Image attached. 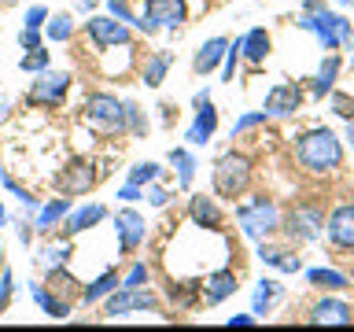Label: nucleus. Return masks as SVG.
I'll return each mask as SVG.
<instances>
[{"instance_id":"nucleus-13","label":"nucleus","mask_w":354,"mask_h":332,"mask_svg":"<svg viewBox=\"0 0 354 332\" xmlns=\"http://www.w3.org/2000/svg\"><path fill=\"white\" fill-rule=\"evenodd\" d=\"M196 104H199V111H196V122L185 133V140L188 144H207L210 137H214V129H218V111H214V104H210L207 93H199Z\"/></svg>"},{"instance_id":"nucleus-33","label":"nucleus","mask_w":354,"mask_h":332,"mask_svg":"<svg viewBox=\"0 0 354 332\" xmlns=\"http://www.w3.org/2000/svg\"><path fill=\"white\" fill-rule=\"evenodd\" d=\"M0 185H4L8 192L15 196L22 207H26V214H37V210H41V207H37V196H30L26 188H22V185H15V181H11V177H0Z\"/></svg>"},{"instance_id":"nucleus-2","label":"nucleus","mask_w":354,"mask_h":332,"mask_svg":"<svg viewBox=\"0 0 354 332\" xmlns=\"http://www.w3.org/2000/svg\"><path fill=\"white\" fill-rule=\"evenodd\" d=\"M248 185H251V159L248 155L229 151L214 163V192L221 199H240L248 192Z\"/></svg>"},{"instance_id":"nucleus-24","label":"nucleus","mask_w":354,"mask_h":332,"mask_svg":"<svg viewBox=\"0 0 354 332\" xmlns=\"http://www.w3.org/2000/svg\"><path fill=\"white\" fill-rule=\"evenodd\" d=\"M170 66H174V52H155L148 59V66H144V85L159 89L166 82V71H170Z\"/></svg>"},{"instance_id":"nucleus-52","label":"nucleus","mask_w":354,"mask_h":332,"mask_svg":"<svg viewBox=\"0 0 354 332\" xmlns=\"http://www.w3.org/2000/svg\"><path fill=\"white\" fill-rule=\"evenodd\" d=\"M351 59H354V33H351Z\"/></svg>"},{"instance_id":"nucleus-39","label":"nucleus","mask_w":354,"mask_h":332,"mask_svg":"<svg viewBox=\"0 0 354 332\" xmlns=\"http://www.w3.org/2000/svg\"><path fill=\"white\" fill-rule=\"evenodd\" d=\"M144 281H148V266H144V262H137L126 277H122V284H126V288H140Z\"/></svg>"},{"instance_id":"nucleus-21","label":"nucleus","mask_w":354,"mask_h":332,"mask_svg":"<svg viewBox=\"0 0 354 332\" xmlns=\"http://www.w3.org/2000/svg\"><path fill=\"white\" fill-rule=\"evenodd\" d=\"M30 295H33V303H37L48 317L55 321H63V317H71V299H59V295H52L44 284H30Z\"/></svg>"},{"instance_id":"nucleus-14","label":"nucleus","mask_w":354,"mask_h":332,"mask_svg":"<svg viewBox=\"0 0 354 332\" xmlns=\"http://www.w3.org/2000/svg\"><path fill=\"white\" fill-rule=\"evenodd\" d=\"M59 192L63 196H85L88 188L96 185V174H93V163H85V159H74L66 170L59 174Z\"/></svg>"},{"instance_id":"nucleus-17","label":"nucleus","mask_w":354,"mask_h":332,"mask_svg":"<svg viewBox=\"0 0 354 332\" xmlns=\"http://www.w3.org/2000/svg\"><path fill=\"white\" fill-rule=\"evenodd\" d=\"M104 218H107V207H104V203H85V207H77V210H71V214H66V232H71V237H77V232L100 225Z\"/></svg>"},{"instance_id":"nucleus-40","label":"nucleus","mask_w":354,"mask_h":332,"mask_svg":"<svg viewBox=\"0 0 354 332\" xmlns=\"http://www.w3.org/2000/svg\"><path fill=\"white\" fill-rule=\"evenodd\" d=\"M259 122H266V111H251V115L236 118V126H232V137H236V133H243V129H251V126H259Z\"/></svg>"},{"instance_id":"nucleus-4","label":"nucleus","mask_w":354,"mask_h":332,"mask_svg":"<svg viewBox=\"0 0 354 332\" xmlns=\"http://www.w3.org/2000/svg\"><path fill=\"white\" fill-rule=\"evenodd\" d=\"M299 26L310 30V33H317L321 44L332 52V48H339L343 41H351V22L336 15V11H325V4L314 8V11H303V19H299Z\"/></svg>"},{"instance_id":"nucleus-8","label":"nucleus","mask_w":354,"mask_h":332,"mask_svg":"<svg viewBox=\"0 0 354 332\" xmlns=\"http://www.w3.org/2000/svg\"><path fill=\"white\" fill-rule=\"evenodd\" d=\"M236 221H240L243 237H251V240L270 237V232L277 229V207L270 203V199H254V203L236 210Z\"/></svg>"},{"instance_id":"nucleus-12","label":"nucleus","mask_w":354,"mask_h":332,"mask_svg":"<svg viewBox=\"0 0 354 332\" xmlns=\"http://www.w3.org/2000/svg\"><path fill=\"white\" fill-rule=\"evenodd\" d=\"M321 229H325V214L314 207H295L288 214V237L292 240H317Z\"/></svg>"},{"instance_id":"nucleus-48","label":"nucleus","mask_w":354,"mask_h":332,"mask_svg":"<svg viewBox=\"0 0 354 332\" xmlns=\"http://www.w3.org/2000/svg\"><path fill=\"white\" fill-rule=\"evenodd\" d=\"M4 115H8V100L0 96V118H4Z\"/></svg>"},{"instance_id":"nucleus-29","label":"nucleus","mask_w":354,"mask_h":332,"mask_svg":"<svg viewBox=\"0 0 354 332\" xmlns=\"http://www.w3.org/2000/svg\"><path fill=\"white\" fill-rule=\"evenodd\" d=\"M48 63H52V52L44 48H30L26 55L19 59V71H26V74H41V71H48Z\"/></svg>"},{"instance_id":"nucleus-30","label":"nucleus","mask_w":354,"mask_h":332,"mask_svg":"<svg viewBox=\"0 0 354 332\" xmlns=\"http://www.w3.org/2000/svg\"><path fill=\"white\" fill-rule=\"evenodd\" d=\"M336 71H339V59H336V55H328V59L321 63L317 77H314V96H325V93H328L332 82H336Z\"/></svg>"},{"instance_id":"nucleus-7","label":"nucleus","mask_w":354,"mask_h":332,"mask_svg":"<svg viewBox=\"0 0 354 332\" xmlns=\"http://www.w3.org/2000/svg\"><path fill=\"white\" fill-rule=\"evenodd\" d=\"M85 33L88 41L96 44V52H107V48H118V44H129L133 33L126 22H118L115 15H93L85 22Z\"/></svg>"},{"instance_id":"nucleus-11","label":"nucleus","mask_w":354,"mask_h":332,"mask_svg":"<svg viewBox=\"0 0 354 332\" xmlns=\"http://www.w3.org/2000/svg\"><path fill=\"white\" fill-rule=\"evenodd\" d=\"M303 107V89L292 85V82H284V85H273L270 93H266V115H273V118H284V115H295V111Z\"/></svg>"},{"instance_id":"nucleus-54","label":"nucleus","mask_w":354,"mask_h":332,"mask_svg":"<svg viewBox=\"0 0 354 332\" xmlns=\"http://www.w3.org/2000/svg\"><path fill=\"white\" fill-rule=\"evenodd\" d=\"M351 4H354V0H351Z\"/></svg>"},{"instance_id":"nucleus-28","label":"nucleus","mask_w":354,"mask_h":332,"mask_svg":"<svg viewBox=\"0 0 354 332\" xmlns=\"http://www.w3.org/2000/svg\"><path fill=\"white\" fill-rule=\"evenodd\" d=\"M170 163L177 166V188L192 185V174H196V159H192V155H188L185 148H174L170 151Z\"/></svg>"},{"instance_id":"nucleus-19","label":"nucleus","mask_w":354,"mask_h":332,"mask_svg":"<svg viewBox=\"0 0 354 332\" xmlns=\"http://www.w3.org/2000/svg\"><path fill=\"white\" fill-rule=\"evenodd\" d=\"M122 284V277H118V270H107V273H100L96 281H88L85 284V292H82V303L85 306H96V303H104V299L115 292V288Z\"/></svg>"},{"instance_id":"nucleus-38","label":"nucleus","mask_w":354,"mask_h":332,"mask_svg":"<svg viewBox=\"0 0 354 332\" xmlns=\"http://www.w3.org/2000/svg\"><path fill=\"white\" fill-rule=\"evenodd\" d=\"M71 259V243H52V248H44V262L48 266H63Z\"/></svg>"},{"instance_id":"nucleus-34","label":"nucleus","mask_w":354,"mask_h":332,"mask_svg":"<svg viewBox=\"0 0 354 332\" xmlns=\"http://www.w3.org/2000/svg\"><path fill=\"white\" fill-rule=\"evenodd\" d=\"M310 284H317V288H347V277L336 273V270H310Z\"/></svg>"},{"instance_id":"nucleus-5","label":"nucleus","mask_w":354,"mask_h":332,"mask_svg":"<svg viewBox=\"0 0 354 332\" xmlns=\"http://www.w3.org/2000/svg\"><path fill=\"white\" fill-rule=\"evenodd\" d=\"M66 89H71V74L66 71H41L37 74V82H33L26 89V104L30 107H59L63 104V96H66Z\"/></svg>"},{"instance_id":"nucleus-15","label":"nucleus","mask_w":354,"mask_h":332,"mask_svg":"<svg viewBox=\"0 0 354 332\" xmlns=\"http://www.w3.org/2000/svg\"><path fill=\"white\" fill-rule=\"evenodd\" d=\"M328 240L336 248H354V203H343L328 218Z\"/></svg>"},{"instance_id":"nucleus-49","label":"nucleus","mask_w":354,"mask_h":332,"mask_svg":"<svg viewBox=\"0 0 354 332\" xmlns=\"http://www.w3.org/2000/svg\"><path fill=\"white\" fill-rule=\"evenodd\" d=\"M0 225H8V210H4V203H0Z\"/></svg>"},{"instance_id":"nucleus-1","label":"nucleus","mask_w":354,"mask_h":332,"mask_svg":"<svg viewBox=\"0 0 354 332\" xmlns=\"http://www.w3.org/2000/svg\"><path fill=\"white\" fill-rule=\"evenodd\" d=\"M295 159L314 174H328L343 163V144L332 129H310L306 137H299V144H295Z\"/></svg>"},{"instance_id":"nucleus-20","label":"nucleus","mask_w":354,"mask_h":332,"mask_svg":"<svg viewBox=\"0 0 354 332\" xmlns=\"http://www.w3.org/2000/svg\"><path fill=\"white\" fill-rule=\"evenodd\" d=\"M232 292H236V277H232L229 270L210 273V277H207V284H203V299H207V306H218L221 299H229Z\"/></svg>"},{"instance_id":"nucleus-3","label":"nucleus","mask_w":354,"mask_h":332,"mask_svg":"<svg viewBox=\"0 0 354 332\" xmlns=\"http://www.w3.org/2000/svg\"><path fill=\"white\" fill-rule=\"evenodd\" d=\"M126 115H129L126 104H118L111 93H93L85 100V122L96 133H126L129 129Z\"/></svg>"},{"instance_id":"nucleus-31","label":"nucleus","mask_w":354,"mask_h":332,"mask_svg":"<svg viewBox=\"0 0 354 332\" xmlns=\"http://www.w3.org/2000/svg\"><path fill=\"white\" fill-rule=\"evenodd\" d=\"M277 295H281V284H277V281H262L259 292H254V314H266V310L277 303Z\"/></svg>"},{"instance_id":"nucleus-42","label":"nucleus","mask_w":354,"mask_h":332,"mask_svg":"<svg viewBox=\"0 0 354 332\" xmlns=\"http://www.w3.org/2000/svg\"><path fill=\"white\" fill-rule=\"evenodd\" d=\"M126 111H129V115H126L129 133H137V137H140V133H144V115H140V107H137V104H126Z\"/></svg>"},{"instance_id":"nucleus-44","label":"nucleus","mask_w":354,"mask_h":332,"mask_svg":"<svg viewBox=\"0 0 354 332\" xmlns=\"http://www.w3.org/2000/svg\"><path fill=\"white\" fill-rule=\"evenodd\" d=\"M148 199H151L155 207H162L166 199H170V192H166V188H151V192H148Z\"/></svg>"},{"instance_id":"nucleus-43","label":"nucleus","mask_w":354,"mask_h":332,"mask_svg":"<svg viewBox=\"0 0 354 332\" xmlns=\"http://www.w3.org/2000/svg\"><path fill=\"white\" fill-rule=\"evenodd\" d=\"M11 284H15V277H11V270H4V277H0V314H4V306L11 299Z\"/></svg>"},{"instance_id":"nucleus-23","label":"nucleus","mask_w":354,"mask_h":332,"mask_svg":"<svg viewBox=\"0 0 354 332\" xmlns=\"http://www.w3.org/2000/svg\"><path fill=\"white\" fill-rule=\"evenodd\" d=\"M225 52H229V41H225V37H210L203 48L196 52V63H192L196 74H210V71L221 63V55H225Z\"/></svg>"},{"instance_id":"nucleus-51","label":"nucleus","mask_w":354,"mask_h":332,"mask_svg":"<svg viewBox=\"0 0 354 332\" xmlns=\"http://www.w3.org/2000/svg\"><path fill=\"white\" fill-rule=\"evenodd\" d=\"M0 4H22V0H0Z\"/></svg>"},{"instance_id":"nucleus-50","label":"nucleus","mask_w":354,"mask_h":332,"mask_svg":"<svg viewBox=\"0 0 354 332\" xmlns=\"http://www.w3.org/2000/svg\"><path fill=\"white\" fill-rule=\"evenodd\" d=\"M77 4H82V8H93V0H77Z\"/></svg>"},{"instance_id":"nucleus-6","label":"nucleus","mask_w":354,"mask_h":332,"mask_svg":"<svg viewBox=\"0 0 354 332\" xmlns=\"http://www.w3.org/2000/svg\"><path fill=\"white\" fill-rule=\"evenodd\" d=\"M188 15V8H185V0H144V22H140V30L144 33H155V30H177L185 22Z\"/></svg>"},{"instance_id":"nucleus-18","label":"nucleus","mask_w":354,"mask_h":332,"mask_svg":"<svg viewBox=\"0 0 354 332\" xmlns=\"http://www.w3.org/2000/svg\"><path fill=\"white\" fill-rule=\"evenodd\" d=\"M66 214H71V196H63L59 192V199H48L41 210H37V218H33V229H55L59 221H66Z\"/></svg>"},{"instance_id":"nucleus-9","label":"nucleus","mask_w":354,"mask_h":332,"mask_svg":"<svg viewBox=\"0 0 354 332\" xmlns=\"http://www.w3.org/2000/svg\"><path fill=\"white\" fill-rule=\"evenodd\" d=\"M159 299H155L148 288H126L118 284L115 292L104 299V314L107 317H122V314H133V310H155Z\"/></svg>"},{"instance_id":"nucleus-35","label":"nucleus","mask_w":354,"mask_h":332,"mask_svg":"<svg viewBox=\"0 0 354 332\" xmlns=\"http://www.w3.org/2000/svg\"><path fill=\"white\" fill-rule=\"evenodd\" d=\"M159 174H162L159 163H137V166L129 170V185H151Z\"/></svg>"},{"instance_id":"nucleus-22","label":"nucleus","mask_w":354,"mask_h":332,"mask_svg":"<svg viewBox=\"0 0 354 332\" xmlns=\"http://www.w3.org/2000/svg\"><path fill=\"white\" fill-rule=\"evenodd\" d=\"M188 214H192V221L199 229H218L221 225V210L214 199H207V196H192L188 199Z\"/></svg>"},{"instance_id":"nucleus-36","label":"nucleus","mask_w":354,"mask_h":332,"mask_svg":"<svg viewBox=\"0 0 354 332\" xmlns=\"http://www.w3.org/2000/svg\"><path fill=\"white\" fill-rule=\"evenodd\" d=\"M44 22H48V8L44 4H33L26 11V19H22V26H30V30H44Z\"/></svg>"},{"instance_id":"nucleus-45","label":"nucleus","mask_w":354,"mask_h":332,"mask_svg":"<svg viewBox=\"0 0 354 332\" xmlns=\"http://www.w3.org/2000/svg\"><path fill=\"white\" fill-rule=\"evenodd\" d=\"M118 199H140V185H126L118 192Z\"/></svg>"},{"instance_id":"nucleus-10","label":"nucleus","mask_w":354,"mask_h":332,"mask_svg":"<svg viewBox=\"0 0 354 332\" xmlns=\"http://www.w3.org/2000/svg\"><path fill=\"white\" fill-rule=\"evenodd\" d=\"M115 229H118V251L122 255H133L140 248V240H144V232H148V225H144V218H140V210H118L115 214Z\"/></svg>"},{"instance_id":"nucleus-37","label":"nucleus","mask_w":354,"mask_h":332,"mask_svg":"<svg viewBox=\"0 0 354 332\" xmlns=\"http://www.w3.org/2000/svg\"><path fill=\"white\" fill-rule=\"evenodd\" d=\"M332 111H336L339 118H354V100L347 96V93H332Z\"/></svg>"},{"instance_id":"nucleus-27","label":"nucleus","mask_w":354,"mask_h":332,"mask_svg":"<svg viewBox=\"0 0 354 332\" xmlns=\"http://www.w3.org/2000/svg\"><path fill=\"white\" fill-rule=\"evenodd\" d=\"M71 33H74V19L66 15V11L48 15V22H44V37L48 41H71Z\"/></svg>"},{"instance_id":"nucleus-46","label":"nucleus","mask_w":354,"mask_h":332,"mask_svg":"<svg viewBox=\"0 0 354 332\" xmlns=\"http://www.w3.org/2000/svg\"><path fill=\"white\" fill-rule=\"evenodd\" d=\"M229 325L236 329V325H254V317H248V314H236V317H229Z\"/></svg>"},{"instance_id":"nucleus-41","label":"nucleus","mask_w":354,"mask_h":332,"mask_svg":"<svg viewBox=\"0 0 354 332\" xmlns=\"http://www.w3.org/2000/svg\"><path fill=\"white\" fill-rule=\"evenodd\" d=\"M19 44H22V52H30V48H41V30H30V26H22V33H19Z\"/></svg>"},{"instance_id":"nucleus-47","label":"nucleus","mask_w":354,"mask_h":332,"mask_svg":"<svg viewBox=\"0 0 354 332\" xmlns=\"http://www.w3.org/2000/svg\"><path fill=\"white\" fill-rule=\"evenodd\" d=\"M347 140H351V144H354V118H351V122H347Z\"/></svg>"},{"instance_id":"nucleus-16","label":"nucleus","mask_w":354,"mask_h":332,"mask_svg":"<svg viewBox=\"0 0 354 332\" xmlns=\"http://www.w3.org/2000/svg\"><path fill=\"white\" fill-rule=\"evenodd\" d=\"M314 325H351L354 321V310L347 303H339V299H321L314 306V314H310Z\"/></svg>"},{"instance_id":"nucleus-26","label":"nucleus","mask_w":354,"mask_h":332,"mask_svg":"<svg viewBox=\"0 0 354 332\" xmlns=\"http://www.w3.org/2000/svg\"><path fill=\"white\" fill-rule=\"evenodd\" d=\"M243 55H248L251 63H262L266 55H270V33H266V30H251L248 37H243Z\"/></svg>"},{"instance_id":"nucleus-32","label":"nucleus","mask_w":354,"mask_h":332,"mask_svg":"<svg viewBox=\"0 0 354 332\" xmlns=\"http://www.w3.org/2000/svg\"><path fill=\"white\" fill-rule=\"evenodd\" d=\"M107 15H115L118 22H126V26H137V30H140V22H144L137 11L126 4V0H107Z\"/></svg>"},{"instance_id":"nucleus-25","label":"nucleus","mask_w":354,"mask_h":332,"mask_svg":"<svg viewBox=\"0 0 354 332\" xmlns=\"http://www.w3.org/2000/svg\"><path fill=\"white\" fill-rule=\"evenodd\" d=\"M259 259L266 262V266H273V270H284V273H295L299 270V255H292V251H281V248H259Z\"/></svg>"},{"instance_id":"nucleus-53","label":"nucleus","mask_w":354,"mask_h":332,"mask_svg":"<svg viewBox=\"0 0 354 332\" xmlns=\"http://www.w3.org/2000/svg\"><path fill=\"white\" fill-rule=\"evenodd\" d=\"M339 4H351V0H339Z\"/></svg>"}]
</instances>
